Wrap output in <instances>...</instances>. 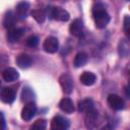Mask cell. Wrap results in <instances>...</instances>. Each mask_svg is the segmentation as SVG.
<instances>
[{
	"mask_svg": "<svg viewBox=\"0 0 130 130\" xmlns=\"http://www.w3.org/2000/svg\"><path fill=\"white\" fill-rule=\"evenodd\" d=\"M59 82H60V85L63 89V91L65 93H71L72 90H73V81H72V78L69 74H62L59 78Z\"/></svg>",
	"mask_w": 130,
	"mask_h": 130,
	"instance_id": "cell-8",
	"label": "cell"
},
{
	"mask_svg": "<svg viewBox=\"0 0 130 130\" xmlns=\"http://www.w3.org/2000/svg\"><path fill=\"white\" fill-rule=\"evenodd\" d=\"M47 13L50 18L56 19L59 21H67L70 17L68 11L61 7H48Z\"/></svg>",
	"mask_w": 130,
	"mask_h": 130,
	"instance_id": "cell-2",
	"label": "cell"
},
{
	"mask_svg": "<svg viewBox=\"0 0 130 130\" xmlns=\"http://www.w3.org/2000/svg\"><path fill=\"white\" fill-rule=\"evenodd\" d=\"M16 64L22 69H26L32 65V58L27 54H20L16 57Z\"/></svg>",
	"mask_w": 130,
	"mask_h": 130,
	"instance_id": "cell-13",
	"label": "cell"
},
{
	"mask_svg": "<svg viewBox=\"0 0 130 130\" xmlns=\"http://www.w3.org/2000/svg\"><path fill=\"white\" fill-rule=\"evenodd\" d=\"M69 122L62 116H55L51 121V130H67Z\"/></svg>",
	"mask_w": 130,
	"mask_h": 130,
	"instance_id": "cell-4",
	"label": "cell"
},
{
	"mask_svg": "<svg viewBox=\"0 0 130 130\" xmlns=\"http://www.w3.org/2000/svg\"><path fill=\"white\" fill-rule=\"evenodd\" d=\"M79 79H80V82H81L82 84H84V85H86V86H89V85H92V84L95 82L96 76H95L92 72L84 71V72L80 75Z\"/></svg>",
	"mask_w": 130,
	"mask_h": 130,
	"instance_id": "cell-16",
	"label": "cell"
},
{
	"mask_svg": "<svg viewBox=\"0 0 130 130\" xmlns=\"http://www.w3.org/2000/svg\"><path fill=\"white\" fill-rule=\"evenodd\" d=\"M47 127V121L46 120H38L36 121L29 128V130H45Z\"/></svg>",
	"mask_w": 130,
	"mask_h": 130,
	"instance_id": "cell-23",
	"label": "cell"
},
{
	"mask_svg": "<svg viewBox=\"0 0 130 130\" xmlns=\"http://www.w3.org/2000/svg\"><path fill=\"white\" fill-rule=\"evenodd\" d=\"M87 60H88V56H87V54L84 53V52H79L78 54H76V56H75V58H74L73 65H74L76 68H78V67H82L83 65L86 64Z\"/></svg>",
	"mask_w": 130,
	"mask_h": 130,
	"instance_id": "cell-19",
	"label": "cell"
},
{
	"mask_svg": "<svg viewBox=\"0 0 130 130\" xmlns=\"http://www.w3.org/2000/svg\"><path fill=\"white\" fill-rule=\"evenodd\" d=\"M102 130H112V129H111L110 127H105V128H103Z\"/></svg>",
	"mask_w": 130,
	"mask_h": 130,
	"instance_id": "cell-28",
	"label": "cell"
},
{
	"mask_svg": "<svg viewBox=\"0 0 130 130\" xmlns=\"http://www.w3.org/2000/svg\"><path fill=\"white\" fill-rule=\"evenodd\" d=\"M124 30H125L126 36L129 38L130 37V18L128 15L124 17Z\"/></svg>",
	"mask_w": 130,
	"mask_h": 130,
	"instance_id": "cell-25",
	"label": "cell"
},
{
	"mask_svg": "<svg viewBox=\"0 0 130 130\" xmlns=\"http://www.w3.org/2000/svg\"><path fill=\"white\" fill-rule=\"evenodd\" d=\"M69 31L74 37H81L83 34V23L81 19L79 18L74 19L69 26Z\"/></svg>",
	"mask_w": 130,
	"mask_h": 130,
	"instance_id": "cell-12",
	"label": "cell"
},
{
	"mask_svg": "<svg viewBox=\"0 0 130 130\" xmlns=\"http://www.w3.org/2000/svg\"><path fill=\"white\" fill-rule=\"evenodd\" d=\"M92 15H93L95 25L99 28L106 27L108 25V23L110 22V19H111L109 13L106 11L105 5L101 2H96L92 6Z\"/></svg>",
	"mask_w": 130,
	"mask_h": 130,
	"instance_id": "cell-1",
	"label": "cell"
},
{
	"mask_svg": "<svg viewBox=\"0 0 130 130\" xmlns=\"http://www.w3.org/2000/svg\"><path fill=\"white\" fill-rule=\"evenodd\" d=\"M2 77L5 81L7 82H12L14 80H16L19 77L18 72L16 71V69L12 68V67H7L3 70L2 72Z\"/></svg>",
	"mask_w": 130,
	"mask_h": 130,
	"instance_id": "cell-14",
	"label": "cell"
},
{
	"mask_svg": "<svg viewBox=\"0 0 130 130\" xmlns=\"http://www.w3.org/2000/svg\"><path fill=\"white\" fill-rule=\"evenodd\" d=\"M23 34H24L23 28H21V27H12V28L8 29L7 40H8L9 43H16L22 38Z\"/></svg>",
	"mask_w": 130,
	"mask_h": 130,
	"instance_id": "cell-11",
	"label": "cell"
},
{
	"mask_svg": "<svg viewBox=\"0 0 130 130\" xmlns=\"http://www.w3.org/2000/svg\"><path fill=\"white\" fill-rule=\"evenodd\" d=\"M93 108V102L90 99H84L82 101H79L78 103V111L81 113H87L91 111Z\"/></svg>",
	"mask_w": 130,
	"mask_h": 130,
	"instance_id": "cell-18",
	"label": "cell"
},
{
	"mask_svg": "<svg viewBox=\"0 0 130 130\" xmlns=\"http://www.w3.org/2000/svg\"><path fill=\"white\" fill-rule=\"evenodd\" d=\"M7 62H8V60L6 57H0V69L2 67H4L7 64Z\"/></svg>",
	"mask_w": 130,
	"mask_h": 130,
	"instance_id": "cell-27",
	"label": "cell"
},
{
	"mask_svg": "<svg viewBox=\"0 0 130 130\" xmlns=\"http://www.w3.org/2000/svg\"><path fill=\"white\" fill-rule=\"evenodd\" d=\"M15 14L13 13V11L11 10H8L5 14H4V17H3V20H2V23H3V26L10 29L12 27H14V23H15Z\"/></svg>",
	"mask_w": 130,
	"mask_h": 130,
	"instance_id": "cell-15",
	"label": "cell"
},
{
	"mask_svg": "<svg viewBox=\"0 0 130 130\" xmlns=\"http://www.w3.org/2000/svg\"><path fill=\"white\" fill-rule=\"evenodd\" d=\"M43 47L46 52L48 53H56L59 49V42L55 37H49L45 40Z\"/></svg>",
	"mask_w": 130,
	"mask_h": 130,
	"instance_id": "cell-9",
	"label": "cell"
},
{
	"mask_svg": "<svg viewBox=\"0 0 130 130\" xmlns=\"http://www.w3.org/2000/svg\"><path fill=\"white\" fill-rule=\"evenodd\" d=\"M59 108L67 113V114H70V113H73L74 112V105H73V102L69 99V98H65V99H62L59 103Z\"/></svg>",
	"mask_w": 130,
	"mask_h": 130,
	"instance_id": "cell-17",
	"label": "cell"
},
{
	"mask_svg": "<svg viewBox=\"0 0 130 130\" xmlns=\"http://www.w3.org/2000/svg\"><path fill=\"white\" fill-rule=\"evenodd\" d=\"M34 98H35L34 91L29 87H24L22 90V93H21V100L27 104V103H31Z\"/></svg>",
	"mask_w": 130,
	"mask_h": 130,
	"instance_id": "cell-21",
	"label": "cell"
},
{
	"mask_svg": "<svg viewBox=\"0 0 130 130\" xmlns=\"http://www.w3.org/2000/svg\"><path fill=\"white\" fill-rule=\"evenodd\" d=\"M5 129V119L3 114L0 112V130H4Z\"/></svg>",
	"mask_w": 130,
	"mask_h": 130,
	"instance_id": "cell-26",
	"label": "cell"
},
{
	"mask_svg": "<svg viewBox=\"0 0 130 130\" xmlns=\"http://www.w3.org/2000/svg\"><path fill=\"white\" fill-rule=\"evenodd\" d=\"M37 113V106L35 103H27L21 111V118L24 121H30Z\"/></svg>",
	"mask_w": 130,
	"mask_h": 130,
	"instance_id": "cell-5",
	"label": "cell"
},
{
	"mask_svg": "<svg viewBox=\"0 0 130 130\" xmlns=\"http://www.w3.org/2000/svg\"><path fill=\"white\" fill-rule=\"evenodd\" d=\"M118 53L120 57L125 58L129 55V44L126 40H121L118 46Z\"/></svg>",
	"mask_w": 130,
	"mask_h": 130,
	"instance_id": "cell-20",
	"label": "cell"
},
{
	"mask_svg": "<svg viewBox=\"0 0 130 130\" xmlns=\"http://www.w3.org/2000/svg\"><path fill=\"white\" fill-rule=\"evenodd\" d=\"M28 9H29V4L28 2L21 1L17 3L15 7V16L18 17L19 19H25L28 14Z\"/></svg>",
	"mask_w": 130,
	"mask_h": 130,
	"instance_id": "cell-10",
	"label": "cell"
},
{
	"mask_svg": "<svg viewBox=\"0 0 130 130\" xmlns=\"http://www.w3.org/2000/svg\"><path fill=\"white\" fill-rule=\"evenodd\" d=\"M107 101H108L109 106H110L112 109H114V110H117V111H119V110H123L124 107H125V105H124V101H123L122 98L119 96L118 94H115V93H111V94H109Z\"/></svg>",
	"mask_w": 130,
	"mask_h": 130,
	"instance_id": "cell-7",
	"label": "cell"
},
{
	"mask_svg": "<svg viewBox=\"0 0 130 130\" xmlns=\"http://www.w3.org/2000/svg\"><path fill=\"white\" fill-rule=\"evenodd\" d=\"M39 44V38L37 36H30L26 39V46L30 47V48H35L37 47Z\"/></svg>",
	"mask_w": 130,
	"mask_h": 130,
	"instance_id": "cell-24",
	"label": "cell"
},
{
	"mask_svg": "<svg viewBox=\"0 0 130 130\" xmlns=\"http://www.w3.org/2000/svg\"><path fill=\"white\" fill-rule=\"evenodd\" d=\"M85 119H84V124L85 127L88 130H93L96 126H98V122H99V112L95 109H92L91 111L85 113Z\"/></svg>",
	"mask_w": 130,
	"mask_h": 130,
	"instance_id": "cell-3",
	"label": "cell"
},
{
	"mask_svg": "<svg viewBox=\"0 0 130 130\" xmlns=\"http://www.w3.org/2000/svg\"><path fill=\"white\" fill-rule=\"evenodd\" d=\"M16 96V90L13 87H5L0 92V100L5 104H11Z\"/></svg>",
	"mask_w": 130,
	"mask_h": 130,
	"instance_id": "cell-6",
	"label": "cell"
},
{
	"mask_svg": "<svg viewBox=\"0 0 130 130\" xmlns=\"http://www.w3.org/2000/svg\"><path fill=\"white\" fill-rule=\"evenodd\" d=\"M30 14L39 23H43L46 19V13L42 9H34V10H31Z\"/></svg>",
	"mask_w": 130,
	"mask_h": 130,
	"instance_id": "cell-22",
	"label": "cell"
},
{
	"mask_svg": "<svg viewBox=\"0 0 130 130\" xmlns=\"http://www.w3.org/2000/svg\"><path fill=\"white\" fill-rule=\"evenodd\" d=\"M0 86H1V82H0Z\"/></svg>",
	"mask_w": 130,
	"mask_h": 130,
	"instance_id": "cell-29",
	"label": "cell"
}]
</instances>
